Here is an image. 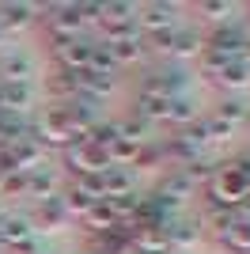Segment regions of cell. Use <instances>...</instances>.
<instances>
[{"label":"cell","mask_w":250,"mask_h":254,"mask_svg":"<svg viewBox=\"0 0 250 254\" xmlns=\"http://www.w3.org/2000/svg\"><path fill=\"white\" fill-rule=\"evenodd\" d=\"M61 159H64V167L72 171L76 179H80V175H103V171H110L106 148L87 144V140H72L68 148H61Z\"/></svg>","instance_id":"6da1fadb"},{"label":"cell","mask_w":250,"mask_h":254,"mask_svg":"<svg viewBox=\"0 0 250 254\" xmlns=\"http://www.w3.org/2000/svg\"><path fill=\"white\" fill-rule=\"evenodd\" d=\"M106 31V42H122V38H136V4H103V15H99Z\"/></svg>","instance_id":"7a4b0ae2"},{"label":"cell","mask_w":250,"mask_h":254,"mask_svg":"<svg viewBox=\"0 0 250 254\" xmlns=\"http://www.w3.org/2000/svg\"><path fill=\"white\" fill-rule=\"evenodd\" d=\"M178 23V4H144V8H136V31L144 34H167L175 31Z\"/></svg>","instance_id":"3957f363"},{"label":"cell","mask_w":250,"mask_h":254,"mask_svg":"<svg viewBox=\"0 0 250 254\" xmlns=\"http://www.w3.org/2000/svg\"><path fill=\"white\" fill-rule=\"evenodd\" d=\"M152 42L171 57H201V50H205V38L197 31H167V34H156Z\"/></svg>","instance_id":"277c9868"},{"label":"cell","mask_w":250,"mask_h":254,"mask_svg":"<svg viewBox=\"0 0 250 254\" xmlns=\"http://www.w3.org/2000/svg\"><path fill=\"white\" fill-rule=\"evenodd\" d=\"M205 50L220 53V57H228V61H243V53H247V34L235 31V27H220L205 38Z\"/></svg>","instance_id":"5b68a950"},{"label":"cell","mask_w":250,"mask_h":254,"mask_svg":"<svg viewBox=\"0 0 250 254\" xmlns=\"http://www.w3.org/2000/svg\"><path fill=\"white\" fill-rule=\"evenodd\" d=\"M53 53H57V68H64V72H87L91 53H95V42H87V38H76V42L57 46Z\"/></svg>","instance_id":"8992f818"},{"label":"cell","mask_w":250,"mask_h":254,"mask_svg":"<svg viewBox=\"0 0 250 254\" xmlns=\"http://www.w3.org/2000/svg\"><path fill=\"white\" fill-rule=\"evenodd\" d=\"M0 247H11V251H31L34 247V228L27 216H4L0 224Z\"/></svg>","instance_id":"52a82bcc"},{"label":"cell","mask_w":250,"mask_h":254,"mask_svg":"<svg viewBox=\"0 0 250 254\" xmlns=\"http://www.w3.org/2000/svg\"><path fill=\"white\" fill-rule=\"evenodd\" d=\"M182 84H186V76L178 72V68H163V72H152L144 84H140V95L171 99V95H182Z\"/></svg>","instance_id":"ba28073f"},{"label":"cell","mask_w":250,"mask_h":254,"mask_svg":"<svg viewBox=\"0 0 250 254\" xmlns=\"http://www.w3.org/2000/svg\"><path fill=\"white\" fill-rule=\"evenodd\" d=\"M34 80V61L27 53H8L0 61V84H15V87H31Z\"/></svg>","instance_id":"9c48e42d"},{"label":"cell","mask_w":250,"mask_h":254,"mask_svg":"<svg viewBox=\"0 0 250 254\" xmlns=\"http://www.w3.org/2000/svg\"><path fill=\"white\" fill-rule=\"evenodd\" d=\"M103 50L110 53V61L118 64V68H125V64H140L148 57V42L136 34V38H122V42H103Z\"/></svg>","instance_id":"30bf717a"},{"label":"cell","mask_w":250,"mask_h":254,"mask_svg":"<svg viewBox=\"0 0 250 254\" xmlns=\"http://www.w3.org/2000/svg\"><path fill=\"white\" fill-rule=\"evenodd\" d=\"M34 106L31 87H15V84H0V114L4 118H19Z\"/></svg>","instance_id":"8fae6325"},{"label":"cell","mask_w":250,"mask_h":254,"mask_svg":"<svg viewBox=\"0 0 250 254\" xmlns=\"http://www.w3.org/2000/svg\"><path fill=\"white\" fill-rule=\"evenodd\" d=\"M129 193H136V175L129 167L103 171V201H110V197H129Z\"/></svg>","instance_id":"7c38bea8"},{"label":"cell","mask_w":250,"mask_h":254,"mask_svg":"<svg viewBox=\"0 0 250 254\" xmlns=\"http://www.w3.org/2000/svg\"><path fill=\"white\" fill-rule=\"evenodd\" d=\"M64 220H68V216H64L61 193H53V197H42V201L34 205V224H38V228H46V232H57Z\"/></svg>","instance_id":"4fadbf2b"},{"label":"cell","mask_w":250,"mask_h":254,"mask_svg":"<svg viewBox=\"0 0 250 254\" xmlns=\"http://www.w3.org/2000/svg\"><path fill=\"white\" fill-rule=\"evenodd\" d=\"M129 232L125 228H114V232L91 235V254H129Z\"/></svg>","instance_id":"5bb4252c"},{"label":"cell","mask_w":250,"mask_h":254,"mask_svg":"<svg viewBox=\"0 0 250 254\" xmlns=\"http://www.w3.org/2000/svg\"><path fill=\"white\" fill-rule=\"evenodd\" d=\"M61 205H64V216H68V220H83L99 201H95L91 193H83L80 186H68V190L61 193Z\"/></svg>","instance_id":"9a60e30c"},{"label":"cell","mask_w":250,"mask_h":254,"mask_svg":"<svg viewBox=\"0 0 250 254\" xmlns=\"http://www.w3.org/2000/svg\"><path fill=\"white\" fill-rule=\"evenodd\" d=\"M50 95L61 99V103L80 99V72H64V68H57V72L50 76Z\"/></svg>","instance_id":"2e32d148"},{"label":"cell","mask_w":250,"mask_h":254,"mask_svg":"<svg viewBox=\"0 0 250 254\" xmlns=\"http://www.w3.org/2000/svg\"><path fill=\"white\" fill-rule=\"evenodd\" d=\"M53 190H57V171L50 167H38L27 175V197H53Z\"/></svg>","instance_id":"e0dca14e"},{"label":"cell","mask_w":250,"mask_h":254,"mask_svg":"<svg viewBox=\"0 0 250 254\" xmlns=\"http://www.w3.org/2000/svg\"><path fill=\"white\" fill-rule=\"evenodd\" d=\"M34 4H0V31H15L34 19Z\"/></svg>","instance_id":"ac0fdd59"},{"label":"cell","mask_w":250,"mask_h":254,"mask_svg":"<svg viewBox=\"0 0 250 254\" xmlns=\"http://www.w3.org/2000/svg\"><path fill=\"white\" fill-rule=\"evenodd\" d=\"M167 122L178 126V129H186L189 122H197V106L189 103L186 95H171L167 99Z\"/></svg>","instance_id":"d6986e66"},{"label":"cell","mask_w":250,"mask_h":254,"mask_svg":"<svg viewBox=\"0 0 250 254\" xmlns=\"http://www.w3.org/2000/svg\"><path fill=\"white\" fill-rule=\"evenodd\" d=\"M133 118L156 126V122H167V99H148V95H136L133 103Z\"/></svg>","instance_id":"ffe728a7"},{"label":"cell","mask_w":250,"mask_h":254,"mask_svg":"<svg viewBox=\"0 0 250 254\" xmlns=\"http://www.w3.org/2000/svg\"><path fill=\"white\" fill-rule=\"evenodd\" d=\"M212 80H216L220 87H247L250 84V64L247 61H231V64H224Z\"/></svg>","instance_id":"44dd1931"},{"label":"cell","mask_w":250,"mask_h":254,"mask_svg":"<svg viewBox=\"0 0 250 254\" xmlns=\"http://www.w3.org/2000/svg\"><path fill=\"white\" fill-rule=\"evenodd\" d=\"M220 239L231 247V251H250V216H235V224H231L228 232H220Z\"/></svg>","instance_id":"7402d4cb"},{"label":"cell","mask_w":250,"mask_h":254,"mask_svg":"<svg viewBox=\"0 0 250 254\" xmlns=\"http://www.w3.org/2000/svg\"><path fill=\"white\" fill-rule=\"evenodd\" d=\"M80 224H83V228H87V232H91V235H103V232H114V228H122V224H118L114 216H110V209H106L103 201L95 205V209L87 212V216H83Z\"/></svg>","instance_id":"603a6c76"},{"label":"cell","mask_w":250,"mask_h":254,"mask_svg":"<svg viewBox=\"0 0 250 254\" xmlns=\"http://www.w3.org/2000/svg\"><path fill=\"white\" fill-rule=\"evenodd\" d=\"M167 243L171 247H193L197 243V228L193 224H182V220H167Z\"/></svg>","instance_id":"cb8c5ba5"},{"label":"cell","mask_w":250,"mask_h":254,"mask_svg":"<svg viewBox=\"0 0 250 254\" xmlns=\"http://www.w3.org/2000/svg\"><path fill=\"white\" fill-rule=\"evenodd\" d=\"M247 110H250V106L243 103V99H224V103H220L216 110H212V114H216L220 122H228V126L235 129L239 122H247Z\"/></svg>","instance_id":"d4e9b609"},{"label":"cell","mask_w":250,"mask_h":254,"mask_svg":"<svg viewBox=\"0 0 250 254\" xmlns=\"http://www.w3.org/2000/svg\"><path fill=\"white\" fill-rule=\"evenodd\" d=\"M189 190H193V182H189L178 167L171 171V179H163V186H159V193H167V197H178V201H182Z\"/></svg>","instance_id":"484cf974"},{"label":"cell","mask_w":250,"mask_h":254,"mask_svg":"<svg viewBox=\"0 0 250 254\" xmlns=\"http://www.w3.org/2000/svg\"><path fill=\"white\" fill-rule=\"evenodd\" d=\"M205 129H208V140H220V137H231V126L228 122H220L216 114L205 118Z\"/></svg>","instance_id":"4316f807"},{"label":"cell","mask_w":250,"mask_h":254,"mask_svg":"<svg viewBox=\"0 0 250 254\" xmlns=\"http://www.w3.org/2000/svg\"><path fill=\"white\" fill-rule=\"evenodd\" d=\"M201 15H205V19H228L231 15V4H224V0H220V4H201Z\"/></svg>","instance_id":"83f0119b"},{"label":"cell","mask_w":250,"mask_h":254,"mask_svg":"<svg viewBox=\"0 0 250 254\" xmlns=\"http://www.w3.org/2000/svg\"><path fill=\"white\" fill-rule=\"evenodd\" d=\"M23 254H50V251H38V247H31V251H23Z\"/></svg>","instance_id":"f1b7e54d"},{"label":"cell","mask_w":250,"mask_h":254,"mask_svg":"<svg viewBox=\"0 0 250 254\" xmlns=\"http://www.w3.org/2000/svg\"><path fill=\"white\" fill-rule=\"evenodd\" d=\"M243 61H247V64H250V42H247V53H243Z\"/></svg>","instance_id":"f546056e"},{"label":"cell","mask_w":250,"mask_h":254,"mask_svg":"<svg viewBox=\"0 0 250 254\" xmlns=\"http://www.w3.org/2000/svg\"><path fill=\"white\" fill-rule=\"evenodd\" d=\"M243 254H250V251H243Z\"/></svg>","instance_id":"4dcf8cb0"},{"label":"cell","mask_w":250,"mask_h":254,"mask_svg":"<svg viewBox=\"0 0 250 254\" xmlns=\"http://www.w3.org/2000/svg\"><path fill=\"white\" fill-rule=\"evenodd\" d=\"M129 254H136V251H129Z\"/></svg>","instance_id":"1f68e13d"},{"label":"cell","mask_w":250,"mask_h":254,"mask_svg":"<svg viewBox=\"0 0 250 254\" xmlns=\"http://www.w3.org/2000/svg\"><path fill=\"white\" fill-rule=\"evenodd\" d=\"M0 251H4V247H0Z\"/></svg>","instance_id":"d6a6232c"}]
</instances>
